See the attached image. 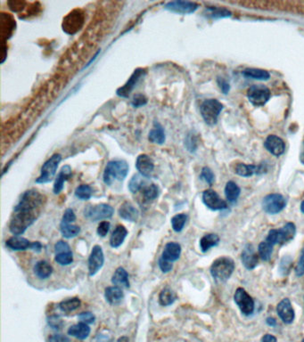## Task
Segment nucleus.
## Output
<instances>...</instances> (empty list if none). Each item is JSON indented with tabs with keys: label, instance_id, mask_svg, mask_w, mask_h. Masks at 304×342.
I'll use <instances>...</instances> for the list:
<instances>
[{
	"label": "nucleus",
	"instance_id": "obj_3",
	"mask_svg": "<svg viewBox=\"0 0 304 342\" xmlns=\"http://www.w3.org/2000/svg\"><path fill=\"white\" fill-rule=\"evenodd\" d=\"M235 270V261L229 256H221L218 258L211 265V276L214 278L215 280L226 281Z\"/></svg>",
	"mask_w": 304,
	"mask_h": 342
},
{
	"label": "nucleus",
	"instance_id": "obj_28",
	"mask_svg": "<svg viewBox=\"0 0 304 342\" xmlns=\"http://www.w3.org/2000/svg\"><path fill=\"white\" fill-rule=\"evenodd\" d=\"M112 283L119 288H129V274L123 268H119L113 274Z\"/></svg>",
	"mask_w": 304,
	"mask_h": 342
},
{
	"label": "nucleus",
	"instance_id": "obj_43",
	"mask_svg": "<svg viewBox=\"0 0 304 342\" xmlns=\"http://www.w3.org/2000/svg\"><path fill=\"white\" fill-rule=\"evenodd\" d=\"M47 323L48 325L55 329V330H60L63 326V321L58 315H51L47 318Z\"/></svg>",
	"mask_w": 304,
	"mask_h": 342
},
{
	"label": "nucleus",
	"instance_id": "obj_54",
	"mask_svg": "<svg viewBox=\"0 0 304 342\" xmlns=\"http://www.w3.org/2000/svg\"><path fill=\"white\" fill-rule=\"evenodd\" d=\"M212 9V14L211 16L214 17H225V16H230V13L226 11V9H217V8H211Z\"/></svg>",
	"mask_w": 304,
	"mask_h": 342
},
{
	"label": "nucleus",
	"instance_id": "obj_4",
	"mask_svg": "<svg viewBox=\"0 0 304 342\" xmlns=\"http://www.w3.org/2000/svg\"><path fill=\"white\" fill-rule=\"evenodd\" d=\"M295 233H296L295 225L292 222H289L280 229L270 230L268 233V236L266 238V241L272 245L285 244L286 242L292 241L295 236Z\"/></svg>",
	"mask_w": 304,
	"mask_h": 342
},
{
	"label": "nucleus",
	"instance_id": "obj_48",
	"mask_svg": "<svg viewBox=\"0 0 304 342\" xmlns=\"http://www.w3.org/2000/svg\"><path fill=\"white\" fill-rule=\"evenodd\" d=\"M70 250L71 249H70V245L68 244L66 241H59L55 244V254L67 252V251H70Z\"/></svg>",
	"mask_w": 304,
	"mask_h": 342
},
{
	"label": "nucleus",
	"instance_id": "obj_39",
	"mask_svg": "<svg viewBox=\"0 0 304 342\" xmlns=\"http://www.w3.org/2000/svg\"><path fill=\"white\" fill-rule=\"evenodd\" d=\"M93 194L92 188L88 185H82L76 188L75 190V196L82 201L90 200Z\"/></svg>",
	"mask_w": 304,
	"mask_h": 342
},
{
	"label": "nucleus",
	"instance_id": "obj_29",
	"mask_svg": "<svg viewBox=\"0 0 304 342\" xmlns=\"http://www.w3.org/2000/svg\"><path fill=\"white\" fill-rule=\"evenodd\" d=\"M34 273L39 279H47L53 273V268L47 261H40L34 266Z\"/></svg>",
	"mask_w": 304,
	"mask_h": 342
},
{
	"label": "nucleus",
	"instance_id": "obj_10",
	"mask_svg": "<svg viewBox=\"0 0 304 342\" xmlns=\"http://www.w3.org/2000/svg\"><path fill=\"white\" fill-rule=\"evenodd\" d=\"M247 98L252 105L261 106L269 101L270 91L264 85L252 86L247 91Z\"/></svg>",
	"mask_w": 304,
	"mask_h": 342
},
{
	"label": "nucleus",
	"instance_id": "obj_11",
	"mask_svg": "<svg viewBox=\"0 0 304 342\" xmlns=\"http://www.w3.org/2000/svg\"><path fill=\"white\" fill-rule=\"evenodd\" d=\"M235 302L245 315H251L254 312V300L245 289L238 288L234 296Z\"/></svg>",
	"mask_w": 304,
	"mask_h": 342
},
{
	"label": "nucleus",
	"instance_id": "obj_18",
	"mask_svg": "<svg viewBox=\"0 0 304 342\" xmlns=\"http://www.w3.org/2000/svg\"><path fill=\"white\" fill-rule=\"evenodd\" d=\"M241 259H242L244 267L248 270H253L255 269L259 262L257 253L255 252L254 246L251 243L246 245L245 249H243Z\"/></svg>",
	"mask_w": 304,
	"mask_h": 342
},
{
	"label": "nucleus",
	"instance_id": "obj_35",
	"mask_svg": "<svg viewBox=\"0 0 304 342\" xmlns=\"http://www.w3.org/2000/svg\"><path fill=\"white\" fill-rule=\"evenodd\" d=\"M225 195L230 202H236L240 195V188L235 182L230 181L225 187Z\"/></svg>",
	"mask_w": 304,
	"mask_h": 342
},
{
	"label": "nucleus",
	"instance_id": "obj_60",
	"mask_svg": "<svg viewBox=\"0 0 304 342\" xmlns=\"http://www.w3.org/2000/svg\"><path fill=\"white\" fill-rule=\"evenodd\" d=\"M300 342H304V339H302V340H301Z\"/></svg>",
	"mask_w": 304,
	"mask_h": 342
},
{
	"label": "nucleus",
	"instance_id": "obj_19",
	"mask_svg": "<svg viewBox=\"0 0 304 342\" xmlns=\"http://www.w3.org/2000/svg\"><path fill=\"white\" fill-rule=\"evenodd\" d=\"M265 147L271 154L280 156L285 152V143L278 136L270 135L265 141Z\"/></svg>",
	"mask_w": 304,
	"mask_h": 342
},
{
	"label": "nucleus",
	"instance_id": "obj_9",
	"mask_svg": "<svg viewBox=\"0 0 304 342\" xmlns=\"http://www.w3.org/2000/svg\"><path fill=\"white\" fill-rule=\"evenodd\" d=\"M7 247L12 250H26L32 249L36 252H40L42 249V244L39 241H30L27 239L21 236H14L9 238L6 241Z\"/></svg>",
	"mask_w": 304,
	"mask_h": 342
},
{
	"label": "nucleus",
	"instance_id": "obj_37",
	"mask_svg": "<svg viewBox=\"0 0 304 342\" xmlns=\"http://www.w3.org/2000/svg\"><path fill=\"white\" fill-rule=\"evenodd\" d=\"M145 179L146 178H144L140 174L133 176L132 179L129 181V190L132 194H136L138 191H140L145 185Z\"/></svg>",
	"mask_w": 304,
	"mask_h": 342
},
{
	"label": "nucleus",
	"instance_id": "obj_55",
	"mask_svg": "<svg viewBox=\"0 0 304 342\" xmlns=\"http://www.w3.org/2000/svg\"><path fill=\"white\" fill-rule=\"evenodd\" d=\"M277 339L275 336L271 334H265L262 338H261V342H277Z\"/></svg>",
	"mask_w": 304,
	"mask_h": 342
},
{
	"label": "nucleus",
	"instance_id": "obj_8",
	"mask_svg": "<svg viewBox=\"0 0 304 342\" xmlns=\"http://www.w3.org/2000/svg\"><path fill=\"white\" fill-rule=\"evenodd\" d=\"M286 206V201L283 195L271 194L267 195L262 201V208L266 213L277 214L281 212Z\"/></svg>",
	"mask_w": 304,
	"mask_h": 342
},
{
	"label": "nucleus",
	"instance_id": "obj_23",
	"mask_svg": "<svg viewBox=\"0 0 304 342\" xmlns=\"http://www.w3.org/2000/svg\"><path fill=\"white\" fill-rule=\"evenodd\" d=\"M148 139L153 144H164L166 140L164 128L159 122H155L154 127L148 134Z\"/></svg>",
	"mask_w": 304,
	"mask_h": 342
},
{
	"label": "nucleus",
	"instance_id": "obj_16",
	"mask_svg": "<svg viewBox=\"0 0 304 342\" xmlns=\"http://www.w3.org/2000/svg\"><path fill=\"white\" fill-rule=\"evenodd\" d=\"M277 312L281 320L286 324L292 323L295 317L293 307L289 299H284L281 300L277 305Z\"/></svg>",
	"mask_w": 304,
	"mask_h": 342
},
{
	"label": "nucleus",
	"instance_id": "obj_27",
	"mask_svg": "<svg viewBox=\"0 0 304 342\" xmlns=\"http://www.w3.org/2000/svg\"><path fill=\"white\" fill-rule=\"evenodd\" d=\"M106 301L111 305H116L121 302L124 298V294L121 291V288L117 286H111L106 289L105 292Z\"/></svg>",
	"mask_w": 304,
	"mask_h": 342
},
{
	"label": "nucleus",
	"instance_id": "obj_15",
	"mask_svg": "<svg viewBox=\"0 0 304 342\" xmlns=\"http://www.w3.org/2000/svg\"><path fill=\"white\" fill-rule=\"evenodd\" d=\"M145 71L143 69H137L133 72L130 76L129 80L125 83L124 86H122L117 90V95L121 98H128L133 90L136 88L138 81L140 80L142 77H144Z\"/></svg>",
	"mask_w": 304,
	"mask_h": 342
},
{
	"label": "nucleus",
	"instance_id": "obj_17",
	"mask_svg": "<svg viewBox=\"0 0 304 342\" xmlns=\"http://www.w3.org/2000/svg\"><path fill=\"white\" fill-rule=\"evenodd\" d=\"M136 167L140 175L146 179H149L152 176L154 169H155V163L148 155L140 154L137 157Z\"/></svg>",
	"mask_w": 304,
	"mask_h": 342
},
{
	"label": "nucleus",
	"instance_id": "obj_52",
	"mask_svg": "<svg viewBox=\"0 0 304 342\" xmlns=\"http://www.w3.org/2000/svg\"><path fill=\"white\" fill-rule=\"evenodd\" d=\"M69 338L62 334H54L48 338L47 342H69Z\"/></svg>",
	"mask_w": 304,
	"mask_h": 342
},
{
	"label": "nucleus",
	"instance_id": "obj_41",
	"mask_svg": "<svg viewBox=\"0 0 304 342\" xmlns=\"http://www.w3.org/2000/svg\"><path fill=\"white\" fill-rule=\"evenodd\" d=\"M55 261L61 266H69L73 262V254L72 251L58 253L55 254Z\"/></svg>",
	"mask_w": 304,
	"mask_h": 342
},
{
	"label": "nucleus",
	"instance_id": "obj_34",
	"mask_svg": "<svg viewBox=\"0 0 304 342\" xmlns=\"http://www.w3.org/2000/svg\"><path fill=\"white\" fill-rule=\"evenodd\" d=\"M60 231L63 237L70 239V238L76 237L79 233H81V228L80 226L71 225V224L61 223Z\"/></svg>",
	"mask_w": 304,
	"mask_h": 342
},
{
	"label": "nucleus",
	"instance_id": "obj_31",
	"mask_svg": "<svg viewBox=\"0 0 304 342\" xmlns=\"http://www.w3.org/2000/svg\"><path fill=\"white\" fill-rule=\"evenodd\" d=\"M177 297L172 289L168 287L164 288L159 295V303L163 307H168L174 303Z\"/></svg>",
	"mask_w": 304,
	"mask_h": 342
},
{
	"label": "nucleus",
	"instance_id": "obj_1",
	"mask_svg": "<svg viewBox=\"0 0 304 342\" xmlns=\"http://www.w3.org/2000/svg\"><path fill=\"white\" fill-rule=\"evenodd\" d=\"M39 215V211L14 210V215L9 224L10 232L16 236L24 234L25 231L36 221Z\"/></svg>",
	"mask_w": 304,
	"mask_h": 342
},
{
	"label": "nucleus",
	"instance_id": "obj_5",
	"mask_svg": "<svg viewBox=\"0 0 304 342\" xmlns=\"http://www.w3.org/2000/svg\"><path fill=\"white\" fill-rule=\"evenodd\" d=\"M223 105L216 99H208L201 105V114L207 124H216L218 117L222 111Z\"/></svg>",
	"mask_w": 304,
	"mask_h": 342
},
{
	"label": "nucleus",
	"instance_id": "obj_47",
	"mask_svg": "<svg viewBox=\"0 0 304 342\" xmlns=\"http://www.w3.org/2000/svg\"><path fill=\"white\" fill-rule=\"evenodd\" d=\"M76 220V216H75L74 211L71 209H67L63 216H62V222L61 223H64V224H71Z\"/></svg>",
	"mask_w": 304,
	"mask_h": 342
},
{
	"label": "nucleus",
	"instance_id": "obj_20",
	"mask_svg": "<svg viewBox=\"0 0 304 342\" xmlns=\"http://www.w3.org/2000/svg\"><path fill=\"white\" fill-rule=\"evenodd\" d=\"M181 254V246L178 242H168L164 247V251L162 254V259L169 262H174L180 259Z\"/></svg>",
	"mask_w": 304,
	"mask_h": 342
},
{
	"label": "nucleus",
	"instance_id": "obj_2",
	"mask_svg": "<svg viewBox=\"0 0 304 342\" xmlns=\"http://www.w3.org/2000/svg\"><path fill=\"white\" fill-rule=\"evenodd\" d=\"M129 173V164L123 159H113L106 165L104 172V182L112 186L114 182H122Z\"/></svg>",
	"mask_w": 304,
	"mask_h": 342
},
{
	"label": "nucleus",
	"instance_id": "obj_46",
	"mask_svg": "<svg viewBox=\"0 0 304 342\" xmlns=\"http://www.w3.org/2000/svg\"><path fill=\"white\" fill-rule=\"evenodd\" d=\"M146 104H147V98H145L144 95H141V94L135 95L134 98H133L132 102H131V105H132L135 108L144 106V105H146Z\"/></svg>",
	"mask_w": 304,
	"mask_h": 342
},
{
	"label": "nucleus",
	"instance_id": "obj_22",
	"mask_svg": "<svg viewBox=\"0 0 304 342\" xmlns=\"http://www.w3.org/2000/svg\"><path fill=\"white\" fill-rule=\"evenodd\" d=\"M71 175H72L71 167L69 165H65L62 167V169L59 172L57 178L55 179V185H54L55 195H59L62 192V189H63V185L66 182L67 180L70 179Z\"/></svg>",
	"mask_w": 304,
	"mask_h": 342
},
{
	"label": "nucleus",
	"instance_id": "obj_14",
	"mask_svg": "<svg viewBox=\"0 0 304 342\" xmlns=\"http://www.w3.org/2000/svg\"><path fill=\"white\" fill-rule=\"evenodd\" d=\"M198 8V5L189 1H172L164 6V9L170 12L187 15L195 12Z\"/></svg>",
	"mask_w": 304,
	"mask_h": 342
},
{
	"label": "nucleus",
	"instance_id": "obj_33",
	"mask_svg": "<svg viewBox=\"0 0 304 342\" xmlns=\"http://www.w3.org/2000/svg\"><path fill=\"white\" fill-rule=\"evenodd\" d=\"M81 305H82L81 299L78 298H72V299L63 300L59 304L58 307L61 311L64 312V313H70L78 309L79 307H81Z\"/></svg>",
	"mask_w": 304,
	"mask_h": 342
},
{
	"label": "nucleus",
	"instance_id": "obj_21",
	"mask_svg": "<svg viewBox=\"0 0 304 342\" xmlns=\"http://www.w3.org/2000/svg\"><path fill=\"white\" fill-rule=\"evenodd\" d=\"M138 214V210L129 202H124L119 209V216L127 221H137Z\"/></svg>",
	"mask_w": 304,
	"mask_h": 342
},
{
	"label": "nucleus",
	"instance_id": "obj_12",
	"mask_svg": "<svg viewBox=\"0 0 304 342\" xmlns=\"http://www.w3.org/2000/svg\"><path fill=\"white\" fill-rule=\"evenodd\" d=\"M105 263V256L100 246H94L89 258V272L90 276H94L103 268Z\"/></svg>",
	"mask_w": 304,
	"mask_h": 342
},
{
	"label": "nucleus",
	"instance_id": "obj_32",
	"mask_svg": "<svg viewBox=\"0 0 304 342\" xmlns=\"http://www.w3.org/2000/svg\"><path fill=\"white\" fill-rule=\"evenodd\" d=\"M243 74L245 77L247 78H255V79H261V80H266L269 79L270 75L269 72L265 70L261 69H255V68H248L243 71Z\"/></svg>",
	"mask_w": 304,
	"mask_h": 342
},
{
	"label": "nucleus",
	"instance_id": "obj_30",
	"mask_svg": "<svg viewBox=\"0 0 304 342\" xmlns=\"http://www.w3.org/2000/svg\"><path fill=\"white\" fill-rule=\"evenodd\" d=\"M219 242V237L216 233H208L203 235L200 240V247L203 252H206L207 250L217 246Z\"/></svg>",
	"mask_w": 304,
	"mask_h": 342
},
{
	"label": "nucleus",
	"instance_id": "obj_51",
	"mask_svg": "<svg viewBox=\"0 0 304 342\" xmlns=\"http://www.w3.org/2000/svg\"><path fill=\"white\" fill-rule=\"evenodd\" d=\"M295 274L297 276H302L304 275V248L301 250V254H300V261L299 263L297 265L296 269H295Z\"/></svg>",
	"mask_w": 304,
	"mask_h": 342
},
{
	"label": "nucleus",
	"instance_id": "obj_56",
	"mask_svg": "<svg viewBox=\"0 0 304 342\" xmlns=\"http://www.w3.org/2000/svg\"><path fill=\"white\" fill-rule=\"evenodd\" d=\"M266 323L269 326H275L277 324V321L273 317H269V318H267V320H266Z\"/></svg>",
	"mask_w": 304,
	"mask_h": 342
},
{
	"label": "nucleus",
	"instance_id": "obj_25",
	"mask_svg": "<svg viewBox=\"0 0 304 342\" xmlns=\"http://www.w3.org/2000/svg\"><path fill=\"white\" fill-rule=\"evenodd\" d=\"M68 334L79 339H85L90 336V328L87 323H79L69 328Z\"/></svg>",
	"mask_w": 304,
	"mask_h": 342
},
{
	"label": "nucleus",
	"instance_id": "obj_49",
	"mask_svg": "<svg viewBox=\"0 0 304 342\" xmlns=\"http://www.w3.org/2000/svg\"><path fill=\"white\" fill-rule=\"evenodd\" d=\"M110 223L108 221H103L99 224L98 227V234L101 237H106L110 230Z\"/></svg>",
	"mask_w": 304,
	"mask_h": 342
},
{
	"label": "nucleus",
	"instance_id": "obj_38",
	"mask_svg": "<svg viewBox=\"0 0 304 342\" xmlns=\"http://www.w3.org/2000/svg\"><path fill=\"white\" fill-rule=\"evenodd\" d=\"M187 218H188V217H187V214H178V215L174 216L172 218V226L173 230L177 233L181 232L183 230L186 223H187Z\"/></svg>",
	"mask_w": 304,
	"mask_h": 342
},
{
	"label": "nucleus",
	"instance_id": "obj_13",
	"mask_svg": "<svg viewBox=\"0 0 304 342\" xmlns=\"http://www.w3.org/2000/svg\"><path fill=\"white\" fill-rule=\"evenodd\" d=\"M203 202L207 208L211 210H222L227 208L226 202L223 201L212 189H208L203 192Z\"/></svg>",
	"mask_w": 304,
	"mask_h": 342
},
{
	"label": "nucleus",
	"instance_id": "obj_53",
	"mask_svg": "<svg viewBox=\"0 0 304 342\" xmlns=\"http://www.w3.org/2000/svg\"><path fill=\"white\" fill-rule=\"evenodd\" d=\"M186 145H187V148L188 149V151L190 152H194L196 148V143H195V138L194 136L192 135H188L187 137V140H186Z\"/></svg>",
	"mask_w": 304,
	"mask_h": 342
},
{
	"label": "nucleus",
	"instance_id": "obj_40",
	"mask_svg": "<svg viewBox=\"0 0 304 342\" xmlns=\"http://www.w3.org/2000/svg\"><path fill=\"white\" fill-rule=\"evenodd\" d=\"M159 195H160V190H159V187L156 185L153 184L151 186L144 187L143 196L146 202H152L156 198H158Z\"/></svg>",
	"mask_w": 304,
	"mask_h": 342
},
{
	"label": "nucleus",
	"instance_id": "obj_57",
	"mask_svg": "<svg viewBox=\"0 0 304 342\" xmlns=\"http://www.w3.org/2000/svg\"><path fill=\"white\" fill-rule=\"evenodd\" d=\"M218 84H219V86H220V88L222 89L223 92L226 94V92H227L229 90H230V86H229V84H226V83H225V82L221 83V82L219 81V80H218Z\"/></svg>",
	"mask_w": 304,
	"mask_h": 342
},
{
	"label": "nucleus",
	"instance_id": "obj_59",
	"mask_svg": "<svg viewBox=\"0 0 304 342\" xmlns=\"http://www.w3.org/2000/svg\"><path fill=\"white\" fill-rule=\"evenodd\" d=\"M301 161H302V162H304V151L303 153H302V155H301Z\"/></svg>",
	"mask_w": 304,
	"mask_h": 342
},
{
	"label": "nucleus",
	"instance_id": "obj_50",
	"mask_svg": "<svg viewBox=\"0 0 304 342\" xmlns=\"http://www.w3.org/2000/svg\"><path fill=\"white\" fill-rule=\"evenodd\" d=\"M158 265H159V268H160L161 270L164 273L171 272L172 269H173V266H172L171 262L164 261V259H162V258L158 261Z\"/></svg>",
	"mask_w": 304,
	"mask_h": 342
},
{
	"label": "nucleus",
	"instance_id": "obj_42",
	"mask_svg": "<svg viewBox=\"0 0 304 342\" xmlns=\"http://www.w3.org/2000/svg\"><path fill=\"white\" fill-rule=\"evenodd\" d=\"M292 266V260L291 256H285L281 260L279 265V272L282 276H286L290 273Z\"/></svg>",
	"mask_w": 304,
	"mask_h": 342
},
{
	"label": "nucleus",
	"instance_id": "obj_45",
	"mask_svg": "<svg viewBox=\"0 0 304 342\" xmlns=\"http://www.w3.org/2000/svg\"><path fill=\"white\" fill-rule=\"evenodd\" d=\"M78 318L81 322L80 323H87V324H90L93 323L96 320V316L91 313V312H83L81 313L78 315Z\"/></svg>",
	"mask_w": 304,
	"mask_h": 342
},
{
	"label": "nucleus",
	"instance_id": "obj_44",
	"mask_svg": "<svg viewBox=\"0 0 304 342\" xmlns=\"http://www.w3.org/2000/svg\"><path fill=\"white\" fill-rule=\"evenodd\" d=\"M201 179L206 181L209 185H212L215 180V176L213 172L209 167H203L202 173H201Z\"/></svg>",
	"mask_w": 304,
	"mask_h": 342
},
{
	"label": "nucleus",
	"instance_id": "obj_7",
	"mask_svg": "<svg viewBox=\"0 0 304 342\" xmlns=\"http://www.w3.org/2000/svg\"><path fill=\"white\" fill-rule=\"evenodd\" d=\"M114 210L108 204H98V205H89L84 210V216L91 221H99L102 219H108L113 217Z\"/></svg>",
	"mask_w": 304,
	"mask_h": 342
},
{
	"label": "nucleus",
	"instance_id": "obj_24",
	"mask_svg": "<svg viewBox=\"0 0 304 342\" xmlns=\"http://www.w3.org/2000/svg\"><path fill=\"white\" fill-rule=\"evenodd\" d=\"M263 170L261 166L256 165H247V164L239 163L235 167V173L238 176L248 178L254 174H261Z\"/></svg>",
	"mask_w": 304,
	"mask_h": 342
},
{
	"label": "nucleus",
	"instance_id": "obj_58",
	"mask_svg": "<svg viewBox=\"0 0 304 342\" xmlns=\"http://www.w3.org/2000/svg\"><path fill=\"white\" fill-rule=\"evenodd\" d=\"M300 211L304 214V201L301 202V204H300Z\"/></svg>",
	"mask_w": 304,
	"mask_h": 342
},
{
	"label": "nucleus",
	"instance_id": "obj_36",
	"mask_svg": "<svg viewBox=\"0 0 304 342\" xmlns=\"http://www.w3.org/2000/svg\"><path fill=\"white\" fill-rule=\"evenodd\" d=\"M274 245L269 243L267 241H261L259 244L258 249H259V256L262 261H269L271 258L272 252H273Z\"/></svg>",
	"mask_w": 304,
	"mask_h": 342
},
{
	"label": "nucleus",
	"instance_id": "obj_6",
	"mask_svg": "<svg viewBox=\"0 0 304 342\" xmlns=\"http://www.w3.org/2000/svg\"><path fill=\"white\" fill-rule=\"evenodd\" d=\"M62 160V156L59 153H55L54 155L47 159V161L43 164L41 167L40 176L36 179L37 184L49 183L52 179H54L58 165Z\"/></svg>",
	"mask_w": 304,
	"mask_h": 342
},
{
	"label": "nucleus",
	"instance_id": "obj_26",
	"mask_svg": "<svg viewBox=\"0 0 304 342\" xmlns=\"http://www.w3.org/2000/svg\"><path fill=\"white\" fill-rule=\"evenodd\" d=\"M127 234H128V231L125 228L124 226L119 225L116 226V228L114 229L110 238V245L113 248H119L123 243V241L127 237Z\"/></svg>",
	"mask_w": 304,
	"mask_h": 342
}]
</instances>
